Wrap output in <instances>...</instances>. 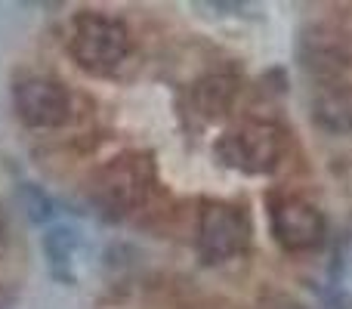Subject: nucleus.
Returning <instances> with one entry per match:
<instances>
[{
    "instance_id": "7ed1b4c3",
    "label": "nucleus",
    "mask_w": 352,
    "mask_h": 309,
    "mask_svg": "<svg viewBox=\"0 0 352 309\" xmlns=\"http://www.w3.org/2000/svg\"><path fill=\"white\" fill-rule=\"evenodd\" d=\"M285 155V134L269 121H244L217 142V158L244 173H266Z\"/></svg>"
},
{
    "instance_id": "20e7f679",
    "label": "nucleus",
    "mask_w": 352,
    "mask_h": 309,
    "mask_svg": "<svg viewBox=\"0 0 352 309\" xmlns=\"http://www.w3.org/2000/svg\"><path fill=\"white\" fill-rule=\"evenodd\" d=\"M248 217L235 204L207 201L198 220V254L204 257V263H223L238 257L248 248Z\"/></svg>"
},
{
    "instance_id": "f257e3e1",
    "label": "nucleus",
    "mask_w": 352,
    "mask_h": 309,
    "mask_svg": "<svg viewBox=\"0 0 352 309\" xmlns=\"http://www.w3.org/2000/svg\"><path fill=\"white\" fill-rule=\"evenodd\" d=\"M155 186V164L148 155L127 152L102 164L90 180V198L109 217H124L148 198Z\"/></svg>"
},
{
    "instance_id": "9d476101",
    "label": "nucleus",
    "mask_w": 352,
    "mask_h": 309,
    "mask_svg": "<svg viewBox=\"0 0 352 309\" xmlns=\"http://www.w3.org/2000/svg\"><path fill=\"white\" fill-rule=\"evenodd\" d=\"M260 309H306L300 300L287 297V294H269V297H263Z\"/></svg>"
},
{
    "instance_id": "39448f33",
    "label": "nucleus",
    "mask_w": 352,
    "mask_h": 309,
    "mask_svg": "<svg viewBox=\"0 0 352 309\" xmlns=\"http://www.w3.org/2000/svg\"><path fill=\"white\" fill-rule=\"evenodd\" d=\"M272 235L287 251H312L324 238V217L300 195H275L269 201Z\"/></svg>"
},
{
    "instance_id": "f03ea898",
    "label": "nucleus",
    "mask_w": 352,
    "mask_h": 309,
    "mask_svg": "<svg viewBox=\"0 0 352 309\" xmlns=\"http://www.w3.org/2000/svg\"><path fill=\"white\" fill-rule=\"evenodd\" d=\"M68 50L74 62L93 74H109L127 59L130 34L124 22L102 12H78L68 34Z\"/></svg>"
},
{
    "instance_id": "6e6552de",
    "label": "nucleus",
    "mask_w": 352,
    "mask_h": 309,
    "mask_svg": "<svg viewBox=\"0 0 352 309\" xmlns=\"http://www.w3.org/2000/svg\"><path fill=\"white\" fill-rule=\"evenodd\" d=\"M232 96H235V81L223 78V74H213V78H204L201 84H195L192 90V103L195 109L204 118H217L229 109Z\"/></svg>"
},
{
    "instance_id": "9b49d317",
    "label": "nucleus",
    "mask_w": 352,
    "mask_h": 309,
    "mask_svg": "<svg viewBox=\"0 0 352 309\" xmlns=\"http://www.w3.org/2000/svg\"><path fill=\"white\" fill-rule=\"evenodd\" d=\"M6 242V213H3V207H0V244Z\"/></svg>"
},
{
    "instance_id": "0eeeda50",
    "label": "nucleus",
    "mask_w": 352,
    "mask_h": 309,
    "mask_svg": "<svg viewBox=\"0 0 352 309\" xmlns=\"http://www.w3.org/2000/svg\"><path fill=\"white\" fill-rule=\"evenodd\" d=\"M43 248H47L50 266H53L56 279L72 281L74 279L72 263H74V254H78V232L68 229V226H56V229L47 232V238H43Z\"/></svg>"
},
{
    "instance_id": "423d86ee",
    "label": "nucleus",
    "mask_w": 352,
    "mask_h": 309,
    "mask_svg": "<svg viewBox=\"0 0 352 309\" xmlns=\"http://www.w3.org/2000/svg\"><path fill=\"white\" fill-rule=\"evenodd\" d=\"M12 103H16L19 118L37 130L59 127L68 121V111H72V99H68L65 87L53 78H41V74L19 81L12 87Z\"/></svg>"
},
{
    "instance_id": "1a4fd4ad",
    "label": "nucleus",
    "mask_w": 352,
    "mask_h": 309,
    "mask_svg": "<svg viewBox=\"0 0 352 309\" xmlns=\"http://www.w3.org/2000/svg\"><path fill=\"white\" fill-rule=\"evenodd\" d=\"M316 118L328 130H352V99L346 93H322L316 103Z\"/></svg>"
}]
</instances>
